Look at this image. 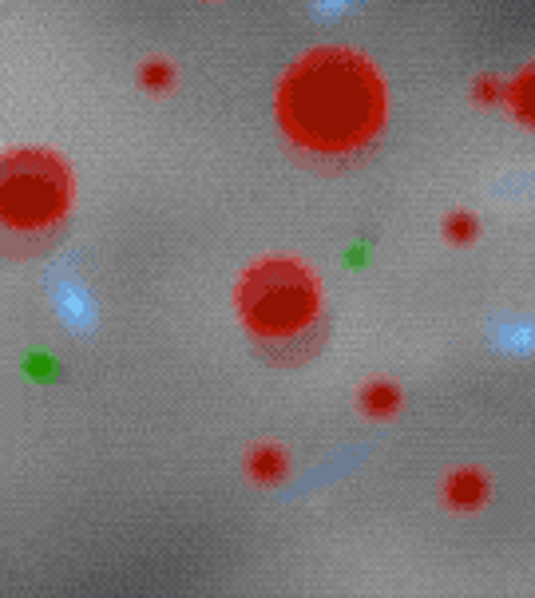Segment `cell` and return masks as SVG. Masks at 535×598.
<instances>
[{
    "label": "cell",
    "instance_id": "3957f363",
    "mask_svg": "<svg viewBox=\"0 0 535 598\" xmlns=\"http://www.w3.org/2000/svg\"><path fill=\"white\" fill-rule=\"evenodd\" d=\"M68 206L64 167L52 155H12L4 167V218L8 230H52Z\"/></svg>",
    "mask_w": 535,
    "mask_h": 598
},
{
    "label": "cell",
    "instance_id": "7a4b0ae2",
    "mask_svg": "<svg viewBox=\"0 0 535 598\" xmlns=\"http://www.w3.org/2000/svg\"><path fill=\"white\" fill-rule=\"evenodd\" d=\"M242 321L278 357H306L318 345L321 298L314 274L294 258H266L242 278Z\"/></svg>",
    "mask_w": 535,
    "mask_h": 598
},
{
    "label": "cell",
    "instance_id": "277c9868",
    "mask_svg": "<svg viewBox=\"0 0 535 598\" xmlns=\"http://www.w3.org/2000/svg\"><path fill=\"white\" fill-rule=\"evenodd\" d=\"M488 499V484H484V476L480 472H456L452 480H448V503L452 507H460V511H472V507H480Z\"/></svg>",
    "mask_w": 535,
    "mask_h": 598
},
{
    "label": "cell",
    "instance_id": "9c48e42d",
    "mask_svg": "<svg viewBox=\"0 0 535 598\" xmlns=\"http://www.w3.org/2000/svg\"><path fill=\"white\" fill-rule=\"evenodd\" d=\"M472 222H476L472 214H456V218H452V238H460V242H464V238H472V230H476Z\"/></svg>",
    "mask_w": 535,
    "mask_h": 598
},
{
    "label": "cell",
    "instance_id": "8992f818",
    "mask_svg": "<svg viewBox=\"0 0 535 598\" xmlns=\"http://www.w3.org/2000/svg\"><path fill=\"white\" fill-rule=\"evenodd\" d=\"M361 408H365L369 416H393V412L401 408V393H397V385H389V381H373V385L361 393Z\"/></svg>",
    "mask_w": 535,
    "mask_h": 598
},
{
    "label": "cell",
    "instance_id": "ba28073f",
    "mask_svg": "<svg viewBox=\"0 0 535 598\" xmlns=\"http://www.w3.org/2000/svg\"><path fill=\"white\" fill-rule=\"evenodd\" d=\"M143 80H147L151 88H163V84H167V68H163V60H147V68H143Z\"/></svg>",
    "mask_w": 535,
    "mask_h": 598
},
{
    "label": "cell",
    "instance_id": "6da1fadb",
    "mask_svg": "<svg viewBox=\"0 0 535 598\" xmlns=\"http://www.w3.org/2000/svg\"><path fill=\"white\" fill-rule=\"evenodd\" d=\"M278 107L286 131L321 155H349L365 147L385 115L377 72L341 48H321L298 60L282 84Z\"/></svg>",
    "mask_w": 535,
    "mask_h": 598
},
{
    "label": "cell",
    "instance_id": "5b68a950",
    "mask_svg": "<svg viewBox=\"0 0 535 598\" xmlns=\"http://www.w3.org/2000/svg\"><path fill=\"white\" fill-rule=\"evenodd\" d=\"M250 472H254V480H262V484H270V480H282V472H286V456L274 448V444H258L254 452H250Z\"/></svg>",
    "mask_w": 535,
    "mask_h": 598
},
{
    "label": "cell",
    "instance_id": "52a82bcc",
    "mask_svg": "<svg viewBox=\"0 0 535 598\" xmlns=\"http://www.w3.org/2000/svg\"><path fill=\"white\" fill-rule=\"evenodd\" d=\"M512 103H516V111H520L524 123H535V68L524 72V76L512 84Z\"/></svg>",
    "mask_w": 535,
    "mask_h": 598
}]
</instances>
